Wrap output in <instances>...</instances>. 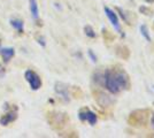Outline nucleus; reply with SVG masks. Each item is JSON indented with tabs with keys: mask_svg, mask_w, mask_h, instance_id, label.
Returning a JSON list of instances; mask_svg holds the SVG:
<instances>
[{
	"mask_svg": "<svg viewBox=\"0 0 154 138\" xmlns=\"http://www.w3.org/2000/svg\"><path fill=\"white\" fill-rule=\"evenodd\" d=\"M103 83L110 93L115 94L128 89L129 77L123 70H107L103 76Z\"/></svg>",
	"mask_w": 154,
	"mask_h": 138,
	"instance_id": "f257e3e1",
	"label": "nucleus"
},
{
	"mask_svg": "<svg viewBox=\"0 0 154 138\" xmlns=\"http://www.w3.org/2000/svg\"><path fill=\"white\" fill-rule=\"evenodd\" d=\"M24 77H26V82L29 83L31 90L37 91V90H39L42 87V79H40V77H39V75L37 72H35L31 69H28L24 72Z\"/></svg>",
	"mask_w": 154,
	"mask_h": 138,
	"instance_id": "f03ea898",
	"label": "nucleus"
},
{
	"mask_svg": "<svg viewBox=\"0 0 154 138\" xmlns=\"http://www.w3.org/2000/svg\"><path fill=\"white\" fill-rule=\"evenodd\" d=\"M103 11H105V14L107 15V17H108L109 22H110V24L113 26V28L115 29L116 31L119 33H121V35H123L122 33V30H121V24H120V21H119V17H117V15H116V13L113 11V9H110L109 7H103ZM124 36V35H123Z\"/></svg>",
	"mask_w": 154,
	"mask_h": 138,
	"instance_id": "7ed1b4c3",
	"label": "nucleus"
},
{
	"mask_svg": "<svg viewBox=\"0 0 154 138\" xmlns=\"http://www.w3.org/2000/svg\"><path fill=\"white\" fill-rule=\"evenodd\" d=\"M78 118L81 121H83V122H89L91 125H94L97 123V121H98V118H97V114L94 112H92L90 111L89 108H83V109H81L79 113H78Z\"/></svg>",
	"mask_w": 154,
	"mask_h": 138,
	"instance_id": "20e7f679",
	"label": "nucleus"
},
{
	"mask_svg": "<svg viewBox=\"0 0 154 138\" xmlns=\"http://www.w3.org/2000/svg\"><path fill=\"white\" fill-rule=\"evenodd\" d=\"M54 91H55V93L58 94L59 97H61V99H63L66 103H69L70 101L69 90H68V86L66 85L64 83L57 82L55 85H54Z\"/></svg>",
	"mask_w": 154,
	"mask_h": 138,
	"instance_id": "39448f33",
	"label": "nucleus"
},
{
	"mask_svg": "<svg viewBox=\"0 0 154 138\" xmlns=\"http://www.w3.org/2000/svg\"><path fill=\"white\" fill-rule=\"evenodd\" d=\"M16 118H17V108L15 107L14 111H9V112H7L5 115H2V116L0 118V124L6 127V125H8L9 123L14 122Z\"/></svg>",
	"mask_w": 154,
	"mask_h": 138,
	"instance_id": "423d86ee",
	"label": "nucleus"
},
{
	"mask_svg": "<svg viewBox=\"0 0 154 138\" xmlns=\"http://www.w3.org/2000/svg\"><path fill=\"white\" fill-rule=\"evenodd\" d=\"M0 55L4 60V62L7 63L14 58L15 55V50L13 47H0Z\"/></svg>",
	"mask_w": 154,
	"mask_h": 138,
	"instance_id": "0eeeda50",
	"label": "nucleus"
},
{
	"mask_svg": "<svg viewBox=\"0 0 154 138\" xmlns=\"http://www.w3.org/2000/svg\"><path fill=\"white\" fill-rule=\"evenodd\" d=\"M9 24L13 26V29L15 31H17L19 33H23L24 32V23H23V21L20 20V19H11L9 20Z\"/></svg>",
	"mask_w": 154,
	"mask_h": 138,
	"instance_id": "6e6552de",
	"label": "nucleus"
},
{
	"mask_svg": "<svg viewBox=\"0 0 154 138\" xmlns=\"http://www.w3.org/2000/svg\"><path fill=\"white\" fill-rule=\"evenodd\" d=\"M29 8H30V13H31L32 19L36 21L39 19V8L37 0H29Z\"/></svg>",
	"mask_w": 154,
	"mask_h": 138,
	"instance_id": "1a4fd4ad",
	"label": "nucleus"
},
{
	"mask_svg": "<svg viewBox=\"0 0 154 138\" xmlns=\"http://www.w3.org/2000/svg\"><path fill=\"white\" fill-rule=\"evenodd\" d=\"M139 30H140L141 36H143L145 39L147 40V41H151V40H152V38H151V35H149V32H148L147 26H145V24H143V26H139Z\"/></svg>",
	"mask_w": 154,
	"mask_h": 138,
	"instance_id": "9d476101",
	"label": "nucleus"
},
{
	"mask_svg": "<svg viewBox=\"0 0 154 138\" xmlns=\"http://www.w3.org/2000/svg\"><path fill=\"white\" fill-rule=\"evenodd\" d=\"M84 32H85V35H86L88 37H90V38H94V37H96V32H94L93 28L90 26H84Z\"/></svg>",
	"mask_w": 154,
	"mask_h": 138,
	"instance_id": "9b49d317",
	"label": "nucleus"
},
{
	"mask_svg": "<svg viewBox=\"0 0 154 138\" xmlns=\"http://www.w3.org/2000/svg\"><path fill=\"white\" fill-rule=\"evenodd\" d=\"M37 43H38V44L42 46V47H45V46H46L45 38H44L43 36H38V37H37Z\"/></svg>",
	"mask_w": 154,
	"mask_h": 138,
	"instance_id": "f8f14e48",
	"label": "nucleus"
},
{
	"mask_svg": "<svg viewBox=\"0 0 154 138\" xmlns=\"http://www.w3.org/2000/svg\"><path fill=\"white\" fill-rule=\"evenodd\" d=\"M88 54H89V57H90V59H91V61H92V62H97V55L93 53V51H92V50H89Z\"/></svg>",
	"mask_w": 154,
	"mask_h": 138,
	"instance_id": "ddd939ff",
	"label": "nucleus"
},
{
	"mask_svg": "<svg viewBox=\"0 0 154 138\" xmlns=\"http://www.w3.org/2000/svg\"><path fill=\"white\" fill-rule=\"evenodd\" d=\"M6 75V70H5V67L0 63V78H2L4 76Z\"/></svg>",
	"mask_w": 154,
	"mask_h": 138,
	"instance_id": "4468645a",
	"label": "nucleus"
},
{
	"mask_svg": "<svg viewBox=\"0 0 154 138\" xmlns=\"http://www.w3.org/2000/svg\"><path fill=\"white\" fill-rule=\"evenodd\" d=\"M144 1H146V2H148V4H152V2H154V0H144Z\"/></svg>",
	"mask_w": 154,
	"mask_h": 138,
	"instance_id": "2eb2a0df",
	"label": "nucleus"
},
{
	"mask_svg": "<svg viewBox=\"0 0 154 138\" xmlns=\"http://www.w3.org/2000/svg\"><path fill=\"white\" fill-rule=\"evenodd\" d=\"M152 124H153V127H154V115H153V118H152Z\"/></svg>",
	"mask_w": 154,
	"mask_h": 138,
	"instance_id": "dca6fc26",
	"label": "nucleus"
},
{
	"mask_svg": "<svg viewBox=\"0 0 154 138\" xmlns=\"http://www.w3.org/2000/svg\"><path fill=\"white\" fill-rule=\"evenodd\" d=\"M131 1H134V0H131Z\"/></svg>",
	"mask_w": 154,
	"mask_h": 138,
	"instance_id": "f3484780",
	"label": "nucleus"
}]
</instances>
